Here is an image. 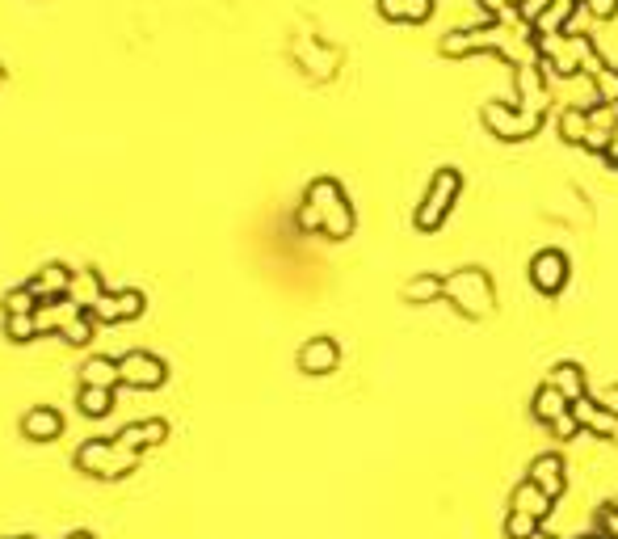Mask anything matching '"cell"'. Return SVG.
<instances>
[{
	"mask_svg": "<svg viewBox=\"0 0 618 539\" xmlns=\"http://www.w3.org/2000/svg\"><path fill=\"white\" fill-rule=\"evenodd\" d=\"M118 367H122V379H127V384H135V388H156V384H164V363H160L156 354H148V350L122 354Z\"/></svg>",
	"mask_w": 618,
	"mask_h": 539,
	"instance_id": "1",
	"label": "cell"
},
{
	"mask_svg": "<svg viewBox=\"0 0 618 539\" xmlns=\"http://www.w3.org/2000/svg\"><path fill=\"white\" fill-rule=\"evenodd\" d=\"M30 291H34L38 299H59V295L72 291V274H68L64 266H47V270L30 283Z\"/></svg>",
	"mask_w": 618,
	"mask_h": 539,
	"instance_id": "5",
	"label": "cell"
},
{
	"mask_svg": "<svg viewBox=\"0 0 618 539\" xmlns=\"http://www.w3.org/2000/svg\"><path fill=\"white\" fill-rule=\"evenodd\" d=\"M72 539H93V535H85V531H76V535H72Z\"/></svg>",
	"mask_w": 618,
	"mask_h": 539,
	"instance_id": "13",
	"label": "cell"
},
{
	"mask_svg": "<svg viewBox=\"0 0 618 539\" xmlns=\"http://www.w3.org/2000/svg\"><path fill=\"white\" fill-rule=\"evenodd\" d=\"M122 379V367H118V358H89L85 363V384L89 388H110V384H118Z\"/></svg>",
	"mask_w": 618,
	"mask_h": 539,
	"instance_id": "6",
	"label": "cell"
},
{
	"mask_svg": "<svg viewBox=\"0 0 618 539\" xmlns=\"http://www.w3.org/2000/svg\"><path fill=\"white\" fill-rule=\"evenodd\" d=\"M156 438H164V422H135V426H127V430L118 434V443L127 447V451H135V447L156 443Z\"/></svg>",
	"mask_w": 618,
	"mask_h": 539,
	"instance_id": "7",
	"label": "cell"
},
{
	"mask_svg": "<svg viewBox=\"0 0 618 539\" xmlns=\"http://www.w3.org/2000/svg\"><path fill=\"white\" fill-rule=\"evenodd\" d=\"M534 283H539L543 291H555L564 283V262L555 253H543L539 262H534Z\"/></svg>",
	"mask_w": 618,
	"mask_h": 539,
	"instance_id": "8",
	"label": "cell"
},
{
	"mask_svg": "<svg viewBox=\"0 0 618 539\" xmlns=\"http://www.w3.org/2000/svg\"><path fill=\"white\" fill-rule=\"evenodd\" d=\"M110 401H114V396H110V388H80V409H85L89 417H106L110 413Z\"/></svg>",
	"mask_w": 618,
	"mask_h": 539,
	"instance_id": "9",
	"label": "cell"
},
{
	"mask_svg": "<svg viewBox=\"0 0 618 539\" xmlns=\"http://www.w3.org/2000/svg\"><path fill=\"white\" fill-rule=\"evenodd\" d=\"M139 312H143L139 291H114V295H101L93 304V321H135Z\"/></svg>",
	"mask_w": 618,
	"mask_h": 539,
	"instance_id": "2",
	"label": "cell"
},
{
	"mask_svg": "<svg viewBox=\"0 0 618 539\" xmlns=\"http://www.w3.org/2000/svg\"><path fill=\"white\" fill-rule=\"evenodd\" d=\"M34 308H38V295H34L30 287H17V291L5 295V312H9V316H30Z\"/></svg>",
	"mask_w": 618,
	"mask_h": 539,
	"instance_id": "10",
	"label": "cell"
},
{
	"mask_svg": "<svg viewBox=\"0 0 618 539\" xmlns=\"http://www.w3.org/2000/svg\"><path fill=\"white\" fill-rule=\"evenodd\" d=\"M22 430H26V438H34V443H47V438H55L59 430H64V417H59L55 409H47V405H38V409L26 413Z\"/></svg>",
	"mask_w": 618,
	"mask_h": 539,
	"instance_id": "4",
	"label": "cell"
},
{
	"mask_svg": "<svg viewBox=\"0 0 618 539\" xmlns=\"http://www.w3.org/2000/svg\"><path fill=\"white\" fill-rule=\"evenodd\" d=\"M0 81H5V72H0Z\"/></svg>",
	"mask_w": 618,
	"mask_h": 539,
	"instance_id": "14",
	"label": "cell"
},
{
	"mask_svg": "<svg viewBox=\"0 0 618 539\" xmlns=\"http://www.w3.org/2000/svg\"><path fill=\"white\" fill-rule=\"evenodd\" d=\"M5 333L13 337V342H30V337H38L43 329H38V316L30 312V316H9V321H5Z\"/></svg>",
	"mask_w": 618,
	"mask_h": 539,
	"instance_id": "11",
	"label": "cell"
},
{
	"mask_svg": "<svg viewBox=\"0 0 618 539\" xmlns=\"http://www.w3.org/2000/svg\"><path fill=\"white\" fill-rule=\"evenodd\" d=\"M89 333H93V312H80L76 321L64 329V337H68L72 346H85V342H89Z\"/></svg>",
	"mask_w": 618,
	"mask_h": 539,
	"instance_id": "12",
	"label": "cell"
},
{
	"mask_svg": "<svg viewBox=\"0 0 618 539\" xmlns=\"http://www.w3.org/2000/svg\"><path fill=\"white\" fill-rule=\"evenodd\" d=\"M299 367H303L307 375H324V371H333V367H337V346L328 342V337H316V342H307V346H303Z\"/></svg>",
	"mask_w": 618,
	"mask_h": 539,
	"instance_id": "3",
	"label": "cell"
}]
</instances>
